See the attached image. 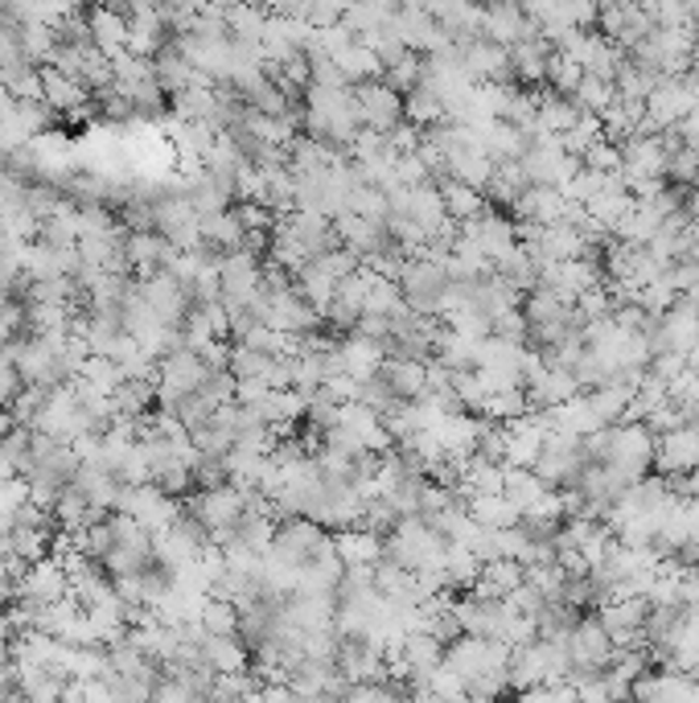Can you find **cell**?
Masks as SVG:
<instances>
[{
  "label": "cell",
  "mask_w": 699,
  "mask_h": 703,
  "mask_svg": "<svg viewBox=\"0 0 699 703\" xmlns=\"http://www.w3.org/2000/svg\"><path fill=\"white\" fill-rule=\"evenodd\" d=\"M564 650H568V675H589V670H605L609 658H613V638L609 629L601 626V617H576V626L568 629L564 638Z\"/></svg>",
  "instance_id": "cell-1"
},
{
  "label": "cell",
  "mask_w": 699,
  "mask_h": 703,
  "mask_svg": "<svg viewBox=\"0 0 699 703\" xmlns=\"http://www.w3.org/2000/svg\"><path fill=\"white\" fill-rule=\"evenodd\" d=\"M654 465L663 469L666 478L696 473L699 469V424L696 420H683V424L666 428V432L654 436Z\"/></svg>",
  "instance_id": "cell-2"
},
{
  "label": "cell",
  "mask_w": 699,
  "mask_h": 703,
  "mask_svg": "<svg viewBox=\"0 0 699 703\" xmlns=\"http://www.w3.org/2000/svg\"><path fill=\"white\" fill-rule=\"evenodd\" d=\"M523 391H527V404H531V411H548V407L572 399V395L580 391V383H576V374H572V370L552 367V362H539V367L527 374Z\"/></svg>",
  "instance_id": "cell-3"
},
{
  "label": "cell",
  "mask_w": 699,
  "mask_h": 703,
  "mask_svg": "<svg viewBox=\"0 0 699 703\" xmlns=\"http://www.w3.org/2000/svg\"><path fill=\"white\" fill-rule=\"evenodd\" d=\"M333 552L342 555L346 568H375L383 559V539H379V531H370V527H346V531H338V539H333Z\"/></svg>",
  "instance_id": "cell-4"
},
{
  "label": "cell",
  "mask_w": 699,
  "mask_h": 703,
  "mask_svg": "<svg viewBox=\"0 0 699 703\" xmlns=\"http://www.w3.org/2000/svg\"><path fill=\"white\" fill-rule=\"evenodd\" d=\"M469 515L478 518L481 527H490V531H502V527H515L523 510L515 506V498L506 494V490H498V494H474L469 498Z\"/></svg>",
  "instance_id": "cell-5"
},
{
  "label": "cell",
  "mask_w": 699,
  "mask_h": 703,
  "mask_svg": "<svg viewBox=\"0 0 699 703\" xmlns=\"http://www.w3.org/2000/svg\"><path fill=\"white\" fill-rule=\"evenodd\" d=\"M527 189H531V177H527L523 161H498L494 173H490V182H486V194H490L498 206H515Z\"/></svg>",
  "instance_id": "cell-6"
},
{
  "label": "cell",
  "mask_w": 699,
  "mask_h": 703,
  "mask_svg": "<svg viewBox=\"0 0 699 703\" xmlns=\"http://www.w3.org/2000/svg\"><path fill=\"white\" fill-rule=\"evenodd\" d=\"M437 189H441L444 214H449L453 222H465V219H474L478 210H486V194H481L478 185L457 182V177H444Z\"/></svg>",
  "instance_id": "cell-7"
},
{
  "label": "cell",
  "mask_w": 699,
  "mask_h": 703,
  "mask_svg": "<svg viewBox=\"0 0 699 703\" xmlns=\"http://www.w3.org/2000/svg\"><path fill=\"white\" fill-rule=\"evenodd\" d=\"M580 165L597 169V173H622V145H617V140H609V136H601L597 145L585 148Z\"/></svg>",
  "instance_id": "cell-8"
}]
</instances>
